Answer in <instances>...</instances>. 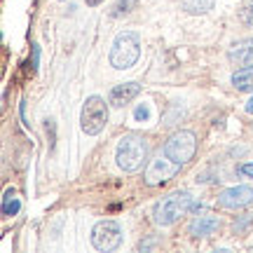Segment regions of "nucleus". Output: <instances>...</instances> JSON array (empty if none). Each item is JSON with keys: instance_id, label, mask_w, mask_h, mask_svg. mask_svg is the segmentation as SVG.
Here are the masks:
<instances>
[{"instance_id": "nucleus-11", "label": "nucleus", "mask_w": 253, "mask_h": 253, "mask_svg": "<svg viewBox=\"0 0 253 253\" xmlns=\"http://www.w3.org/2000/svg\"><path fill=\"white\" fill-rule=\"evenodd\" d=\"M227 59H230L232 63H239V66H251L253 63V38L237 42V45L230 49Z\"/></svg>"}, {"instance_id": "nucleus-14", "label": "nucleus", "mask_w": 253, "mask_h": 253, "mask_svg": "<svg viewBox=\"0 0 253 253\" xmlns=\"http://www.w3.org/2000/svg\"><path fill=\"white\" fill-rule=\"evenodd\" d=\"M138 5V0H118L115 2V7L110 12V17H122V14H129L131 9H136Z\"/></svg>"}, {"instance_id": "nucleus-1", "label": "nucleus", "mask_w": 253, "mask_h": 253, "mask_svg": "<svg viewBox=\"0 0 253 253\" xmlns=\"http://www.w3.org/2000/svg\"><path fill=\"white\" fill-rule=\"evenodd\" d=\"M197 204H195V197L190 192H173L169 197H164L153 211V223L155 225H173L176 220L190 211H197Z\"/></svg>"}, {"instance_id": "nucleus-8", "label": "nucleus", "mask_w": 253, "mask_h": 253, "mask_svg": "<svg viewBox=\"0 0 253 253\" xmlns=\"http://www.w3.org/2000/svg\"><path fill=\"white\" fill-rule=\"evenodd\" d=\"M253 204V188L249 185H235V188H227L218 195V207L237 211V209H246Z\"/></svg>"}, {"instance_id": "nucleus-20", "label": "nucleus", "mask_w": 253, "mask_h": 253, "mask_svg": "<svg viewBox=\"0 0 253 253\" xmlns=\"http://www.w3.org/2000/svg\"><path fill=\"white\" fill-rule=\"evenodd\" d=\"M251 7H253V0H251Z\"/></svg>"}, {"instance_id": "nucleus-5", "label": "nucleus", "mask_w": 253, "mask_h": 253, "mask_svg": "<svg viewBox=\"0 0 253 253\" xmlns=\"http://www.w3.org/2000/svg\"><path fill=\"white\" fill-rule=\"evenodd\" d=\"M169 160H173L176 164H188L192 157H195V153H197V138H195V134L192 131H176V134H171L169 138H167V143H164V150H162Z\"/></svg>"}, {"instance_id": "nucleus-2", "label": "nucleus", "mask_w": 253, "mask_h": 253, "mask_svg": "<svg viewBox=\"0 0 253 253\" xmlns=\"http://www.w3.org/2000/svg\"><path fill=\"white\" fill-rule=\"evenodd\" d=\"M141 56V38L134 31H122L118 38L113 40L110 47V66L118 71H126L131 68Z\"/></svg>"}, {"instance_id": "nucleus-4", "label": "nucleus", "mask_w": 253, "mask_h": 253, "mask_svg": "<svg viewBox=\"0 0 253 253\" xmlns=\"http://www.w3.org/2000/svg\"><path fill=\"white\" fill-rule=\"evenodd\" d=\"M108 125V108H106V101L101 96H89L82 106V115H80V126L84 134L96 136L103 131V126Z\"/></svg>"}, {"instance_id": "nucleus-17", "label": "nucleus", "mask_w": 253, "mask_h": 253, "mask_svg": "<svg viewBox=\"0 0 253 253\" xmlns=\"http://www.w3.org/2000/svg\"><path fill=\"white\" fill-rule=\"evenodd\" d=\"M38 61H40V47L33 45V71L38 68Z\"/></svg>"}, {"instance_id": "nucleus-10", "label": "nucleus", "mask_w": 253, "mask_h": 253, "mask_svg": "<svg viewBox=\"0 0 253 253\" xmlns=\"http://www.w3.org/2000/svg\"><path fill=\"white\" fill-rule=\"evenodd\" d=\"M218 218L216 216H199L195 218L192 223L188 225V232L190 237H195V239H202V237H211L213 232L218 230Z\"/></svg>"}, {"instance_id": "nucleus-19", "label": "nucleus", "mask_w": 253, "mask_h": 253, "mask_svg": "<svg viewBox=\"0 0 253 253\" xmlns=\"http://www.w3.org/2000/svg\"><path fill=\"white\" fill-rule=\"evenodd\" d=\"M246 113H251V115H253V99L246 103Z\"/></svg>"}, {"instance_id": "nucleus-9", "label": "nucleus", "mask_w": 253, "mask_h": 253, "mask_svg": "<svg viewBox=\"0 0 253 253\" xmlns=\"http://www.w3.org/2000/svg\"><path fill=\"white\" fill-rule=\"evenodd\" d=\"M141 94V84L138 82H125V84H118V87H113L110 89V106H115V108H122L126 103H131Z\"/></svg>"}, {"instance_id": "nucleus-12", "label": "nucleus", "mask_w": 253, "mask_h": 253, "mask_svg": "<svg viewBox=\"0 0 253 253\" xmlns=\"http://www.w3.org/2000/svg\"><path fill=\"white\" fill-rule=\"evenodd\" d=\"M232 84L237 91H253V63L246 68H239L232 75Z\"/></svg>"}, {"instance_id": "nucleus-18", "label": "nucleus", "mask_w": 253, "mask_h": 253, "mask_svg": "<svg viewBox=\"0 0 253 253\" xmlns=\"http://www.w3.org/2000/svg\"><path fill=\"white\" fill-rule=\"evenodd\" d=\"M84 2H87V5H89V7H96V5H101V2H103V0H84Z\"/></svg>"}, {"instance_id": "nucleus-15", "label": "nucleus", "mask_w": 253, "mask_h": 253, "mask_svg": "<svg viewBox=\"0 0 253 253\" xmlns=\"http://www.w3.org/2000/svg\"><path fill=\"white\" fill-rule=\"evenodd\" d=\"M213 7V0H195V2H188L185 9L192 12V14H197V12H207V9Z\"/></svg>"}, {"instance_id": "nucleus-7", "label": "nucleus", "mask_w": 253, "mask_h": 253, "mask_svg": "<svg viewBox=\"0 0 253 253\" xmlns=\"http://www.w3.org/2000/svg\"><path fill=\"white\" fill-rule=\"evenodd\" d=\"M178 171H181V164H176L173 160H169V157L162 153L145 169V183H148V185H160V183H167L169 178H173Z\"/></svg>"}, {"instance_id": "nucleus-13", "label": "nucleus", "mask_w": 253, "mask_h": 253, "mask_svg": "<svg viewBox=\"0 0 253 253\" xmlns=\"http://www.w3.org/2000/svg\"><path fill=\"white\" fill-rule=\"evenodd\" d=\"M19 209H21V199L17 197L14 190H7L5 197H2V216H17Z\"/></svg>"}, {"instance_id": "nucleus-3", "label": "nucleus", "mask_w": 253, "mask_h": 253, "mask_svg": "<svg viewBox=\"0 0 253 253\" xmlns=\"http://www.w3.org/2000/svg\"><path fill=\"white\" fill-rule=\"evenodd\" d=\"M145 157H148V143H145L143 136H136V134L125 136L118 145V153H115L118 167L126 173L138 171L145 164Z\"/></svg>"}, {"instance_id": "nucleus-16", "label": "nucleus", "mask_w": 253, "mask_h": 253, "mask_svg": "<svg viewBox=\"0 0 253 253\" xmlns=\"http://www.w3.org/2000/svg\"><path fill=\"white\" fill-rule=\"evenodd\" d=\"M239 173H242V176L253 178V164H242V167H239Z\"/></svg>"}, {"instance_id": "nucleus-6", "label": "nucleus", "mask_w": 253, "mask_h": 253, "mask_svg": "<svg viewBox=\"0 0 253 253\" xmlns=\"http://www.w3.org/2000/svg\"><path fill=\"white\" fill-rule=\"evenodd\" d=\"M122 242V230L115 220H101L91 230V244L99 251H115Z\"/></svg>"}]
</instances>
